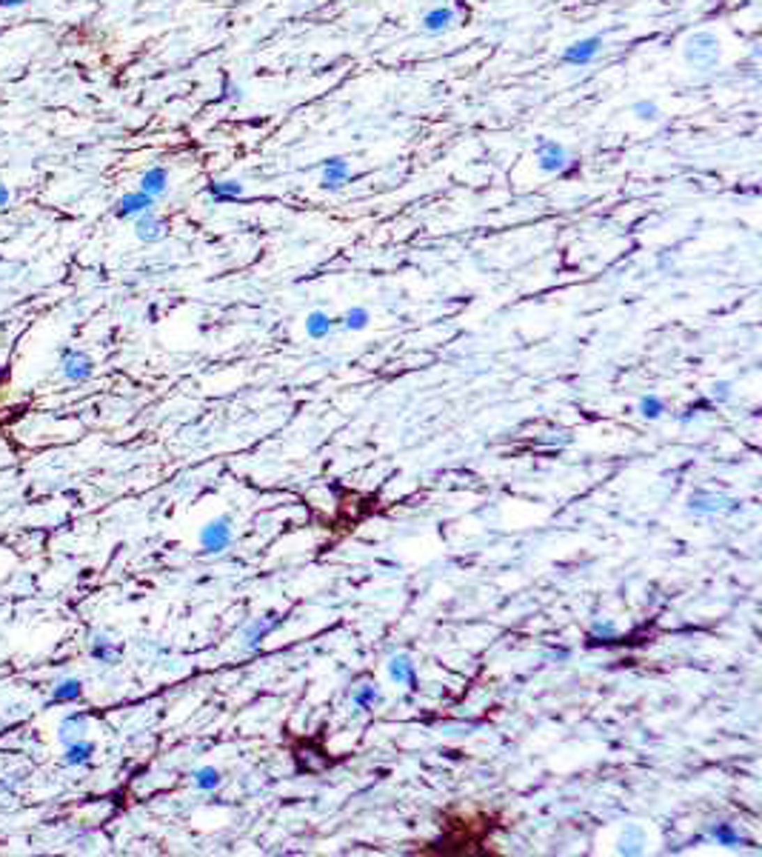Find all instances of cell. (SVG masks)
Returning a JSON list of instances; mask_svg holds the SVG:
<instances>
[{"mask_svg": "<svg viewBox=\"0 0 762 857\" xmlns=\"http://www.w3.org/2000/svg\"><path fill=\"white\" fill-rule=\"evenodd\" d=\"M683 57H685L688 66H694L699 72H711L719 64V40L711 32H696L685 40Z\"/></svg>", "mask_w": 762, "mask_h": 857, "instance_id": "6da1fadb", "label": "cell"}, {"mask_svg": "<svg viewBox=\"0 0 762 857\" xmlns=\"http://www.w3.org/2000/svg\"><path fill=\"white\" fill-rule=\"evenodd\" d=\"M534 158H537L540 172H545V174H557V172H563V169L568 166V151H565V146L557 143V140H548V137H540V140H537Z\"/></svg>", "mask_w": 762, "mask_h": 857, "instance_id": "7a4b0ae2", "label": "cell"}, {"mask_svg": "<svg viewBox=\"0 0 762 857\" xmlns=\"http://www.w3.org/2000/svg\"><path fill=\"white\" fill-rule=\"evenodd\" d=\"M231 543V517H218L211 523L203 526L200 532V546L208 555H220L223 549H229Z\"/></svg>", "mask_w": 762, "mask_h": 857, "instance_id": "3957f363", "label": "cell"}, {"mask_svg": "<svg viewBox=\"0 0 762 857\" xmlns=\"http://www.w3.org/2000/svg\"><path fill=\"white\" fill-rule=\"evenodd\" d=\"M600 52H602V38H600V35H591V38L574 40L571 46H565L563 54H560V60H563L565 66H588Z\"/></svg>", "mask_w": 762, "mask_h": 857, "instance_id": "277c9868", "label": "cell"}, {"mask_svg": "<svg viewBox=\"0 0 762 857\" xmlns=\"http://www.w3.org/2000/svg\"><path fill=\"white\" fill-rule=\"evenodd\" d=\"M60 363H63V375L69 380H75V383L89 380L91 372H95V366H91L89 355H83L77 349H63V352H60Z\"/></svg>", "mask_w": 762, "mask_h": 857, "instance_id": "5b68a950", "label": "cell"}, {"mask_svg": "<svg viewBox=\"0 0 762 857\" xmlns=\"http://www.w3.org/2000/svg\"><path fill=\"white\" fill-rule=\"evenodd\" d=\"M388 678H391L394 683H400V686L411 689V692H417V689H420L417 669H414V663H411V657H409V655H394V657L388 660Z\"/></svg>", "mask_w": 762, "mask_h": 857, "instance_id": "8992f818", "label": "cell"}, {"mask_svg": "<svg viewBox=\"0 0 762 857\" xmlns=\"http://www.w3.org/2000/svg\"><path fill=\"white\" fill-rule=\"evenodd\" d=\"M148 209H155V198H148L146 192H129V195H123L117 200V206H114V214L120 221H129V218H137V214H143V211H148Z\"/></svg>", "mask_w": 762, "mask_h": 857, "instance_id": "52a82bcc", "label": "cell"}, {"mask_svg": "<svg viewBox=\"0 0 762 857\" xmlns=\"http://www.w3.org/2000/svg\"><path fill=\"white\" fill-rule=\"evenodd\" d=\"M454 20H457V12L451 6H434V9H429L422 15L420 26H422L425 35H443V32H448V29L454 26Z\"/></svg>", "mask_w": 762, "mask_h": 857, "instance_id": "ba28073f", "label": "cell"}, {"mask_svg": "<svg viewBox=\"0 0 762 857\" xmlns=\"http://www.w3.org/2000/svg\"><path fill=\"white\" fill-rule=\"evenodd\" d=\"M349 174H351V169H349V163H346L343 158H328V161L323 163L320 186H323L326 192H340L343 183L349 180Z\"/></svg>", "mask_w": 762, "mask_h": 857, "instance_id": "9c48e42d", "label": "cell"}, {"mask_svg": "<svg viewBox=\"0 0 762 857\" xmlns=\"http://www.w3.org/2000/svg\"><path fill=\"white\" fill-rule=\"evenodd\" d=\"M135 234L143 243H158L160 237H166V223L155 214V209H148L135 218Z\"/></svg>", "mask_w": 762, "mask_h": 857, "instance_id": "30bf717a", "label": "cell"}, {"mask_svg": "<svg viewBox=\"0 0 762 857\" xmlns=\"http://www.w3.org/2000/svg\"><path fill=\"white\" fill-rule=\"evenodd\" d=\"M140 192H146L148 198H163L169 192V169L166 166H151L140 174Z\"/></svg>", "mask_w": 762, "mask_h": 857, "instance_id": "8fae6325", "label": "cell"}, {"mask_svg": "<svg viewBox=\"0 0 762 857\" xmlns=\"http://www.w3.org/2000/svg\"><path fill=\"white\" fill-rule=\"evenodd\" d=\"M280 620H283V618H277V615H266V618H257L252 626H246V632H243V637H246V646H249V649H257L260 643L280 626Z\"/></svg>", "mask_w": 762, "mask_h": 857, "instance_id": "7c38bea8", "label": "cell"}, {"mask_svg": "<svg viewBox=\"0 0 762 857\" xmlns=\"http://www.w3.org/2000/svg\"><path fill=\"white\" fill-rule=\"evenodd\" d=\"M246 186H243L240 180H211L206 186V195L215 200V203H229V200H237L243 198Z\"/></svg>", "mask_w": 762, "mask_h": 857, "instance_id": "4fadbf2b", "label": "cell"}, {"mask_svg": "<svg viewBox=\"0 0 762 857\" xmlns=\"http://www.w3.org/2000/svg\"><path fill=\"white\" fill-rule=\"evenodd\" d=\"M331 329H334V318H328L326 312L314 309V312L306 315V334H309V338L323 341V338H328V334H331Z\"/></svg>", "mask_w": 762, "mask_h": 857, "instance_id": "5bb4252c", "label": "cell"}, {"mask_svg": "<svg viewBox=\"0 0 762 857\" xmlns=\"http://www.w3.org/2000/svg\"><path fill=\"white\" fill-rule=\"evenodd\" d=\"M91 754H95V743H89V740H69L63 760H66V766H83V763L91 760Z\"/></svg>", "mask_w": 762, "mask_h": 857, "instance_id": "9a60e30c", "label": "cell"}, {"mask_svg": "<svg viewBox=\"0 0 762 857\" xmlns=\"http://www.w3.org/2000/svg\"><path fill=\"white\" fill-rule=\"evenodd\" d=\"M83 694V683L77 678H69V680H60L54 689H52V700L54 703H72Z\"/></svg>", "mask_w": 762, "mask_h": 857, "instance_id": "2e32d148", "label": "cell"}, {"mask_svg": "<svg viewBox=\"0 0 762 857\" xmlns=\"http://www.w3.org/2000/svg\"><path fill=\"white\" fill-rule=\"evenodd\" d=\"M351 700H354V706L357 709H363V712H372L377 703L383 700V694H380V689L377 686H372V683H365V686H360L354 694H351Z\"/></svg>", "mask_w": 762, "mask_h": 857, "instance_id": "e0dca14e", "label": "cell"}, {"mask_svg": "<svg viewBox=\"0 0 762 857\" xmlns=\"http://www.w3.org/2000/svg\"><path fill=\"white\" fill-rule=\"evenodd\" d=\"M711 837H714L719 846H742V843H748V840L740 837V832H737L731 823H717V826H711Z\"/></svg>", "mask_w": 762, "mask_h": 857, "instance_id": "ac0fdd59", "label": "cell"}, {"mask_svg": "<svg viewBox=\"0 0 762 857\" xmlns=\"http://www.w3.org/2000/svg\"><path fill=\"white\" fill-rule=\"evenodd\" d=\"M86 729V715L83 712H72L63 723H60V740H77V734Z\"/></svg>", "mask_w": 762, "mask_h": 857, "instance_id": "d6986e66", "label": "cell"}, {"mask_svg": "<svg viewBox=\"0 0 762 857\" xmlns=\"http://www.w3.org/2000/svg\"><path fill=\"white\" fill-rule=\"evenodd\" d=\"M220 783H223V777H220V772L215 766H203V769L195 772V786L200 791H215Z\"/></svg>", "mask_w": 762, "mask_h": 857, "instance_id": "ffe728a7", "label": "cell"}, {"mask_svg": "<svg viewBox=\"0 0 762 857\" xmlns=\"http://www.w3.org/2000/svg\"><path fill=\"white\" fill-rule=\"evenodd\" d=\"M639 415H643L646 420H660L665 415V401L657 394H646L643 401H639Z\"/></svg>", "mask_w": 762, "mask_h": 857, "instance_id": "44dd1931", "label": "cell"}, {"mask_svg": "<svg viewBox=\"0 0 762 857\" xmlns=\"http://www.w3.org/2000/svg\"><path fill=\"white\" fill-rule=\"evenodd\" d=\"M91 657L100 660V663H114L117 660V649L112 646L106 637H95V640H91Z\"/></svg>", "mask_w": 762, "mask_h": 857, "instance_id": "7402d4cb", "label": "cell"}, {"mask_svg": "<svg viewBox=\"0 0 762 857\" xmlns=\"http://www.w3.org/2000/svg\"><path fill=\"white\" fill-rule=\"evenodd\" d=\"M369 320H372L369 309H363V306H354V309H349V312H346L343 326H346V329H351V331H363L365 326H369Z\"/></svg>", "mask_w": 762, "mask_h": 857, "instance_id": "603a6c76", "label": "cell"}, {"mask_svg": "<svg viewBox=\"0 0 762 857\" xmlns=\"http://www.w3.org/2000/svg\"><path fill=\"white\" fill-rule=\"evenodd\" d=\"M631 112H634L637 120H643V124H654V120H660V106L654 100H637L631 106Z\"/></svg>", "mask_w": 762, "mask_h": 857, "instance_id": "cb8c5ba5", "label": "cell"}, {"mask_svg": "<svg viewBox=\"0 0 762 857\" xmlns=\"http://www.w3.org/2000/svg\"><path fill=\"white\" fill-rule=\"evenodd\" d=\"M688 506H691L694 512H719V509H722V500H719V498H703V495H694Z\"/></svg>", "mask_w": 762, "mask_h": 857, "instance_id": "d4e9b609", "label": "cell"}, {"mask_svg": "<svg viewBox=\"0 0 762 857\" xmlns=\"http://www.w3.org/2000/svg\"><path fill=\"white\" fill-rule=\"evenodd\" d=\"M591 634H594V637H605V640H608V637H617V626H614L611 620H605V623H597V626L591 629Z\"/></svg>", "mask_w": 762, "mask_h": 857, "instance_id": "484cf974", "label": "cell"}, {"mask_svg": "<svg viewBox=\"0 0 762 857\" xmlns=\"http://www.w3.org/2000/svg\"><path fill=\"white\" fill-rule=\"evenodd\" d=\"M223 98H229V100H243V86L240 83H226V95Z\"/></svg>", "mask_w": 762, "mask_h": 857, "instance_id": "4316f807", "label": "cell"}, {"mask_svg": "<svg viewBox=\"0 0 762 857\" xmlns=\"http://www.w3.org/2000/svg\"><path fill=\"white\" fill-rule=\"evenodd\" d=\"M728 383H719V386H714V401L717 403H722V401H728Z\"/></svg>", "mask_w": 762, "mask_h": 857, "instance_id": "83f0119b", "label": "cell"}, {"mask_svg": "<svg viewBox=\"0 0 762 857\" xmlns=\"http://www.w3.org/2000/svg\"><path fill=\"white\" fill-rule=\"evenodd\" d=\"M9 198H12L9 186H6V183H0V209H6V206H9Z\"/></svg>", "mask_w": 762, "mask_h": 857, "instance_id": "f1b7e54d", "label": "cell"}, {"mask_svg": "<svg viewBox=\"0 0 762 857\" xmlns=\"http://www.w3.org/2000/svg\"><path fill=\"white\" fill-rule=\"evenodd\" d=\"M26 3H29V0H0V9H20Z\"/></svg>", "mask_w": 762, "mask_h": 857, "instance_id": "f546056e", "label": "cell"}]
</instances>
